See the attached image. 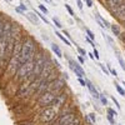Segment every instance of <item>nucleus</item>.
Masks as SVG:
<instances>
[{"label": "nucleus", "mask_w": 125, "mask_h": 125, "mask_svg": "<svg viewBox=\"0 0 125 125\" xmlns=\"http://www.w3.org/2000/svg\"><path fill=\"white\" fill-rule=\"evenodd\" d=\"M35 48H36V43L33 38L29 36V38H26L25 40L21 41V48H20V55H19L20 64H23V62L34 58Z\"/></svg>", "instance_id": "1"}, {"label": "nucleus", "mask_w": 125, "mask_h": 125, "mask_svg": "<svg viewBox=\"0 0 125 125\" xmlns=\"http://www.w3.org/2000/svg\"><path fill=\"white\" fill-rule=\"evenodd\" d=\"M34 64H35V60L34 59H30L23 64H20V66L18 68L15 75H16V80L18 81H24L28 76L31 75L33 73V69H34Z\"/></svg>", "instance_id": "2"}, {"label": "nucleus", "mask_w": 125, "mask_h": 125, "mask_svg": "<svg viewBox=\"0 0 125 125\" xmlns=\"http://www.w3.org/2000/svg\"><path fill=\"white\" fill-rule=\"evenodd\" d=\"M55 98H56V95H55L54 93L45 91V93H43L39 96L38 104H39L40 106H49V105H51V104L55 101Z\"/></svg>", "instance_id": "3"}, {"label": "nucleus", "mask_w": 125, "mask_h": 125, "mask_svg": "<svg viewBox=\"0 0 125 125\" xmlns=\"http://www.w3.org/2000/svg\"><path fill=\"white\" fill-rule=\"evenodd\" d=\"M64 85H65V81H64V80H61V79H55V80H51V81L48 83L46 90L50 91V93H54L55 95H58V94L62 90Z\"/></svg>", "instance_id": "4"}, {"label": "nucleus", "mask_w": 125, "mask_h": 125, "mask_svg": "<svg viewBox=\"0 0 125 125\" xmlns=\"http://www.w3.org/2000/svg\"><path fill=\"white\" fill-rule=\"evenodd\" d=\"M58 115V110L55 108H45L40 114V120L43 123H50Z\"/></svg>", "instance_id": "5"}, {"label": "nucleus", "mask_w": 125, "mask_h": 125, "mask_svg": "<svg viewBox=\"0 0 125 125\" xmlns=\"http://www.w3.org/2000/svg\"><path fill=\"white\" fill-rule=\"evenodd\" d=\"M45 65V58L43 55H39L36 59H35V64H34V69H33V73H31V75L34 78H39L41 71H43V68Z\"/></svg>", "instance_id": "6"}, {"label": "nucleus", "mask_w": 125, "mask_h": 125, "mask_svg": "<svg viewBox=\"0 0 125 125\" xmlns=\"http://www.w3.org/2000/svg\"><path fill=\"white\" fill-rule=\"evenodd\" d=\"M69 65H70V69L75 73V75L78 78H83V76H85V71L83 70V68L78 64V62H75L73 59H69Z\"/></svg>", "instance_id": "7"}, {"label": "nucleus", "mask_w": 125, "mask_h": 125, "mask_svg": "<svg viewBox=\"0 0 125 125\" xmlns=\"http://www.w3.org/2000/svg\"><path fill=\"white\" fill-rule=\"evenodd\" d=\"M75 118H76L75 113H66V114H64V115H61V116L59 118L58 125H66V124H69L70 121H73Z\"/></svg>", "instance_id": "8"}, {"label": "nucleus", "mask_w": 125, "mask_h": 125, "mask_svg": "<svg viewBox=\"0 0 125 125\" xmlns=\"http://www.w3.org/2000/svg\"><path fill=\"white\" fill-rule=\"evenodd\" d=\"M85 86H88V89L90 90V93L93 94V96L95 98V99H99L100 98V95H99V93H98V90L94 88V85H93V83L89 80V79H85Z\"/></svg>", "instance_id": "9"}, {"label": "nucleus", "mask_w": 125, "mask_h": 125, "mask_svg": "<svg viewBox=\"0 0 125 125\" xmlns=\"http://www.w3.org/2000/svg\"><path fill=\"white\" fill-rule=\"evenodd\" d=\"M115 13H116V16L120 20H124V21H125V4H120L115 9Z\"/></svg>", "instance_id": "10"}, {"label": "nucleus", "mask_w": 125, "mask_h": 125, "mask_svg": "<svg viewBox=\"0 0 125 125\" xmlns=\"http://www.w3.org/2000/svg\"><path fill=\"white\" fill-rule=\"evenodd\" d=\"M26 18H28L34 25H38V24H39V18H38L36 13H35V14H34V13H29V14H26Z\"/></svg>", "instance_id": "11"}, {"label": "nucleus", "mask_w": 125, "mask_h": 125, "mask_svg": "<svg viewBox=\"0 0 125 125\" xmlns=\"http://www.w3.org/2000/svg\"><path fill=\"white\" fill-rule=\"evenodd\" d=\"M95 18H96V19L99 20V21L103 24V26H104V28H106V29H109V28H110V24L108 23V20H105V19H104L99 13H95Z\"/></svg>", "instance_id": "12"}, {"label": "nucleus", "mask_w": 125, "mask_h": 125, "mask_svg": "<svg viewBox=\"0 0 125 125\" xmlns=\"http://www.w3.org/2000/svg\"><path fill=\"white\" fill-rule=\"evenodd\" d=\"M51 50H53V53H54L58 58H62V53H61L60 48H59L56 44H51Z\"/></svg>", "instance_id": "13"}, {"label": "nucleus", "mask_w": 125, "mask_h": 125, "mask_svg": "<svg viewBox=\"0 0 125 125\" xmlns=\"http://www.w3.org/2000/svg\"><path fill=\"white\" fill-rule=\"evenodd\" d=\"M106 1H108V5H109V8H110L111 11H115V9L119 6L118 0H106Z\"/></svg>", "instance_id": "14"}, {"label": "nucleus", "mask_w": 125, "mask_h": 125, "mask_svg": "<svg viewBox=\"0 0 125 125\" xmlns=\"http://www.w3.org/2000/svg\"><path fill=\"white\" fill-rule=\"evenodd\" d=\"M55 35H58L59 36V39L62 41V43H65V45H68V46H71V43H70V40H68L64 35H61L60 33H59V31H55Z\"/></svg>", "instance_id": "15"}, {"label": "nucleus", "mask_w": 125, "mask_h": 125, "mask_svg": "<svg viewBox=\"0 0 125 125\" xmlns=\"http://www.w3.org/2000/svg\"><path fill=\"white\" fill-rule=\"evenodd\" d=\"M110 29H111V31L114 33V35L115 36H119L120 35V28H119V25H116V24H113V25H110Z\"/></svg>", "instance_id": "16"}, {"label": "nucleus", "mask_w": 125, "mask_h": 125, "mask_svg": "<svg viewBox=\"0 0 125 125\" xmlns=\"http://www.w3.org/2000/svg\"><path fill=\"white\" fill-rule=\"evenodd\" d=\"M36 15H38V16H39V18H40L41 20H43V21H44V23H45L46 25H49V24H50V21H49V20H48V19L45 18V15H43V14H40V13H38V11H36Z\"/></svg>", "instance_id": "17"}, {"label": "nucleus", "mask_w": 125, "mask_h": 125, "mask_svg": "<svg viewBox=\"0 0 125 125\" xmlns=\"http://www.w3.org/2000/svg\"><path fill=\"white\" fill-rule=\"evenodd\" d=\"M85 31H86V34L89 35V39H90V40H94V39H95V35H94V33H93L90 29L85 28Z\"/></svg>", "instance_id": "18"}, {"label": "nucleus", "mask_w": 125, "mask_h": 125, "mask_svg": "<svg viewBox=\"0 0 125 125\" xmlns=\"http://www.w3.org/2000/svg\"><path fill=\"white\" fill-rule=\"evenodd\" d=\"M115 88H116V90H118V93L120 94L121 96H125V91H124V89L120 86V85H118V84H115Z\"/></svg>", "instance_id": "19"}, {"label": "nucleus", "mask_w": 125, "mask_h": 125, "mask_svg": "<svg viewBox=\"0 0 125 125\" xmlns=\"http://www.w3.org/2000/svg\"><path fill=\"white\" fill-rule=\"evenodd\" d=\"M53 21H54V24H55V26H56V28H59V29H60V28H62V25H61V23L59 21V19H58V18H55V16H54V18H53Z\"/></svg>", "instance_id": "20"}, {"label": "nucleus", "mask_w": 125, "mask_h": 125, "mask_svg": "<svg viewBox=\"0 0 125 125\" xmlns=\"http://www.w3.org/2000/svg\"><path fill=\"white\" fill-rule=\"evenodd\" d=\"M38 6H39V9H40V11H41V13L48 14V9H46V6H45V5H43V4H39Z\"/></svg>", "instance_id": "21"}, {"label": "nucleus", "mask_w": 125, "mask_h": 125, "mask_svg": "<svg viewBox=\"0 0 125 125\" xmlns=\"http://www.w3.org/2000/svg\"><path fill=\"white\" fill-rule=\"evenodd\" d=\"M108 114H109L110 116H115V118L118 116V113L114 110V109H108Z\"/></svg>", "instance_id": "22"}, {"label": "nucleus", "mask_w": 125, "mask_h": 125, "mask_svg": "<svg viewBox=\"0 0 125 125\" xmlns=\"http://www.w3.org/2000/svg\"><path fill=\"white\" fill-rule=\"evenodd\" d=\"M118 60H119V62H120V65H121V68H123V70L125 71V61L123 60V58H121L120 55H118Z\"/></svg>", "instance_id": "23"}, {"label": "nucleus", "mask_w": 125, "mask_h": 125, "mask_svg": "<svg viewBox=\"0 0 125 125\" xmlns=\"http://www.w3.org/2000/svg\"><path fill=\"white\" fill-rule=\"evenodd\" d=\"M65 9L68 10V11H69V14L71 15V16H75V14H74V11H73V9L70 8V5L69 4H65Z\"/></svg>", "instance_id": "24"}, {"label": "nucleus", "mask_w": 125, "mask_h": 125, "mask_svg": "<svg viewBox=\"0 0 125 125\" xmlns=\"http://www.w3.org/2000/svg\"><path fill=\"white\" fill-rule=\"evenodd\" d=\"M66 125H80V120L78 119V118H75L73 121H70L69 124H66Z\"/></svg>", "instance_id": "25"}, {"label": "nucleus", "mask_w": 125, "mask_h": 125, "mask_svg": "<svg viewBox=\"0 0 125 125\" xmlns=\"http://www.w3.org/2000/svg\"><path fill=\"white\" fill-rule=\"evenodd\" d=\"M76 48H78V51H79L80 56H86V51H85L84 49H81V48H79V46H76Z\"/></svg>", "instance_id": "26"}, {"label": "nucleus", "mask_w": 125, "mask_h": 125, "mask_svg": "<svg viewBox=\"0 0 125 125\" xmlns=\"http://www.w3.org/2000/svg\"><path fill=\"white\" fill-rule=\"evenodd\" d=\"M99 66H100V69L103 70V73H104V74H105V75H109V70H108L105 66H104L103 64H99Z\"/></svg>", "instance_id": "27"}, {"label": "nucleus", "mask_w": 125, "mask_h": 125, "mask_svg": "<svg viewBox=\"0 0 125 125\" xmlns=\"http://www.w3.org/2000/svg\"><path fill=\"white\" fill-rule=\"evenodd\" d=\"M89 118H90L91 123H95L96 121V116H95V114H94V113H90L89 114Z\"/></svg>", "instance_id": "28"}, {"label": "nucleus", "mask_w": 125, "mask_h": 125, "mask_svg": "<svg viewBox=\"0 0 125 125\" xmlns=\"http://www.w3.org/2000/svg\"><path fill=\"white\" fill-rule=\"evenodd\" d=\"M100 100H101V103H103V105H108V100H106V98L105 96H103V95H100V98H99Z\"/></svg>", "instance_id": "29"}, {"label": "nucleus", "mask_w": 125, "mask_h": 125, "mask_svg": "<svg viewBox=\"0 0 125 125\" xmlns=\"http://www.w3.org/2000/svg\"><path fill=\"white\" fill-rule=\"evenodd\" d=\"M3 24H4V19H3L1 14H0V34H1V30H3Z\"/></svg>", "instance_id": "30"}, {"label": "nucleus", "mask_w": 125, "mask_h": 125, "mask_svg": "<svg viewBox=\"0 0 125 125\" xmlns=\"http://www.w3.org/2000/svg\"><path fill=\"white\" fill-rule=\"evenodd\" d=\"M111 100H113V103H114V104H115V105H116V108H118V109H120V105H119V101H118V100H116L115 98H114V96H111Z\"/></svg>", "instance_id": "31"}, {"label": "nucleus", "mask_w": 125, "mask_h": 125, "mask_svg": "<svg viewBox=\"0 0 125 125\" xmlns=\"http://www.w3.org/2000/svg\"><path fill=\"white\" fill-rule=\"evenodd\" d=\"M93 55H94V58L95 59H99V53H98V50L94 48V53H93Z\"/></svg>", "instance_id": "32"}, {"label": "nucleus", "mask_w": 125, "mask_h": 125, "mask_svg": "<svg viewBox=\"0 0 125 125\" xmlns=\"http://www.w3.org/2000/svg\"><path fill=\"white\" fill-rule=\"evenodd\" d=\"M108 120L110 121V124L111 125H115V120L113 119V116H110V115H108Z\"/></svg>", "instance_id": "33"}, {"label": "nucleus", "mask_w": 125, "mask_h": 125, "mask_svg": "<svg viewBox=\"0 0 125 125\" xmlns=\"http://www.w3.org/2000/svg\"><path fill=\"white\" fill-rule=\"evenodd\" d=\"M76 4H78V8H79L80 10H83V1H81V0H78Z\"/></svg>", "instance_id": "34"}, {"label": "nucleus", "mask_w": 125, "mask_h": 125, "mask_svg": "<svg viewBox=\"0 0 125 125\" xmlns=\"http://www.w3.org/2000/svg\"><path fill=\"white\" fill-rule=\"evenodd\" d=\"M119 38L121 39V41H123V43H125V33H120Z\"/></svg>", "instance_id": "35"}, {"label": "nucleus", "mask_w": 125, "mask_h": 125, "mask_svg": "<svg viewBox=\"0 0 125 125\" xmlns=\"http://www.w3.org/2000/svg\"><path fill=\"white\" fill-rule=\"evenodd\" d=\"M78 60L81 62V64H85V60H84V58H83V56H80V55H79V56H78Z\"/></svg>", "instance_id": "36"}, {"label": "nucleus", "mask_w": 125, "mask_h": 125, "mask_svg": "<svg viewBox=\"0 0 125 125\" xmlns=\"http://www.w3.org/2000/svg\"><path fill=\"white\" fill-rule=\"evenodd\" d=\"M19 9H21V10H23V11H24V13L26 11V6H25L24 4H20V6H19Z\"/></svg>", "instance_id": "37"}, {"label": "nucleus", "mask_w": 125, "mask_h": 125, "mask_svg": "<svg viewBox=\"0 0 125 125\" xmlns=\"http://www.w3.org/2000/svg\"><path fill=\"white\" fill-rule=\"evenodd\" d=\"M110 73L114 75V76H118V73H116V70L115 69H110Z\"/></svg>", "instance_id": "38"}, {"label": "nucleus", "mask_w": 125, "mask_h": 125, "mask_svg": "<svg viewBox=\"0 0 125 125\" xmlns=\"http://www.w3.org/2000/svg\"><path fill=\"white\" fill-rule=\"evenodd\" d=\"M85 1H86V5H88L89 8L93 6V0H85Z\"/></svg>", "instance_id": "39"}, {"label": "nucleus", "mask_w": 125, "mask_h": 125, "mask_svg": "<svg viewBox=\"0 0 125 125\" xmlns=\"http://www.w3.org/2000/svg\"><path fill=\"white\" fill-rule=\"evenodd\" d=\"M79 83H80V84H81L83 86H85V80L83 79V78H79Z\"/></svg>", "instance_id": "40"}, {"label": "nucleus", "mask_w": 125, "mask_h": 125, "mask_svg": "<svg viewBox=\"0 0 125 125\" xmlns=\"http://www.w3.org/2000/svg\"><path fill=\"white\" fill-rule=\"evenodd\" d=\"M15 10H16L18 13H20V14H24V11H23L21 9H19V8H15Z\"/></svg>", "instance_id": "41"}, {"label": "nucleus", "mask_w": 125, "mask_h": 125, "mask_svg": "<svg viewBox=\"0 0 125 125\" xmlns=\"http://www.w3.org/2000/svg\"><path fill=\"white\" fill-rule=\"evenodd\" d=\"M23 125H33L31 123H26V124H23Z\"/></svg>", "instance_id": "42"}, {"label": "nucleus", "mask_w": 125, "mask_h": 125, "mask_svg": "<svg viewBox=\"0 0 125 125\" xmlns=\"http://www.w3.org/2000/svg\"><path fill=\"white\" fill-rule=\"evenodd\" d=\"M45 1H46V3H51V0H45Z\"/></svg>", "instance_id": "43"}, {"label": "nucleus", "mask_w": 125, "mask_h": 125, "mask_svg": "<svg viewBox=\"0 0 125 125\" xmlns=\"http://www.w3.org/2000/svg\"><path fill=\"white\" fill-rule=\"evenodd\" d=\"M123 85H124V86H125V81H123Z\"/></svg>", "instance_id": "44"}, {"label": "nucleus", "mask_w": 125, "mask_h": 125, "mask_svg": "<svg viewBox=\"0 0 125 125\" xmlns=\"http://www.w3.org/2000/svg\"><path fill=\"white\" fill-rule=\"evenodd\" d=\"M8 1H11V0H8Z\"/></svg>", "instance_id": "45"}, {"label": "nucleus", "mask_w": 125, "mask_h": 125, "mask_svg": "<svg viewBox=\"0 0 125 125\" xmlns=\"http://www.w3.org/2000/svg\"><path fill=\"white\" fill-rule=\"evenodd\" d=\"M84 1H85V0H84Z\"/></svg>", "instance_id": "46"}]
</instances>
